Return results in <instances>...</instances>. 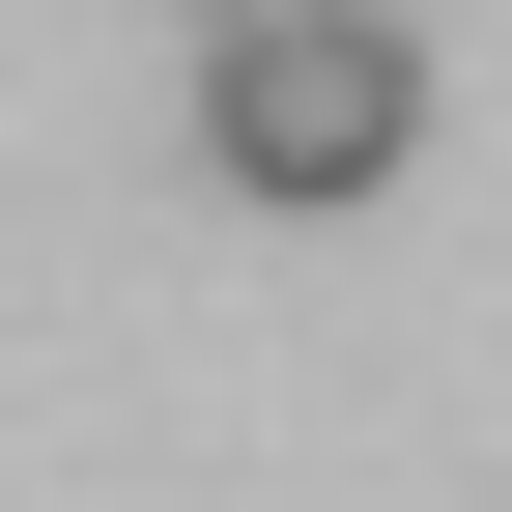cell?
Segmentation results:
<instances>
[{"mask_svg": "<svg viewBox=\"0 0 512 512\" xmlns=\"http://www.w3.org/2000/svg\"><path fill=\"white\" fill-rule=\"evenodd\" d=\"M427 143V29L399 0H228L200 29V171L228 200H370Z\"/></svg>", "mask_w": 512, "mask_h": 512, "instance_id": "6da1fadb", "label": "cell"}, {"mask_svg": "<svg viewBox=\"0 0 512 512\" xmlns=\"http://www.w3.org/2000/svg\"><path fill=\"white\" fill-rule=\"evenodd\" d=\"M200 29H228V0H200Z\"/></svg>", "mask_w": 512, "mask_h": 512, "instance_id": "7a4b0ae2", "label": "cell"}]
</instances>
